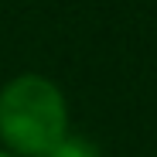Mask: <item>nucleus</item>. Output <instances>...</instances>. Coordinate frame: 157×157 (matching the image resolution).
Instances as JSON below:
<instances>
[{
  "label": "nucleus",
  "instance_id": "obj_1",
  "mask_svg": "<svg viewBox=\"0 0 157 157\" xmlns=\"http://www.w3.org/2000/svg\"><path fill=\"white\" fill-rule=\"evenodd\" d=\"M65 99L41 75H21L0 92V137L17 154H48L65 137Z\"/></svg>",
  "mask_w": 157,
  "mask_h": 157
},
{
  "label": "nucleus",
  "instance_id": "obj_2",
  "mask_svg": "<svg viewBox=\"0 0 157 157\" xmlns=\"http://www.w3.org/2000/svg\"><path fill=\"white\" fill-rule=\"evenodd\" d=\"M41 157H102V154H99L96 144H89L82 137H62L55 147H51L48 154H41Z\"/></svg>",
  "mask_w": 157,
  "mask_h": 157
},
{
  "label": "nucleus",
  "instance_id": "obj_3",
  "mask_svg": "<svg viewBox=\"0 0 157 157\" xmlns=\"http://www.w3.org/2000/svg\"><path fill=\"white\" fill-rule=\"evenodd\" d=\"M0 157H10V154H0Z\"/></svg>",
  "mask_w": 157,
  "mask_h": 157
}]
</instances>
